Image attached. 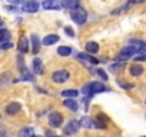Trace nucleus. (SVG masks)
<instances>
[{
	"instance_id": "nucleus-1",
	"label": "nucleus",
	"mask_w": 146,
	"mask_h": 137,
	"mask_svg": "<svg viewBox=\"0 0 146 137\" xmlns=\"http://www.w3.org/2000/svg\"><path fill=\"white\" fill-rule=\"evenodd\" d=\"M70 17H72V20L75 22L76 24H79V26H83L85 23H86V20H88V12L83 9V7H76L75 10H72L70 12Z\"/></svg>"
},
{
	"instance_id": "nucleus-2",
	"label": "nucleus",
	"mask_w": 146,
	"mask_h": 137,
	"mask_svg": "<svg viewBox=\"0 0 146 137\" xmlns=\"http://www.w3.org/2000/svg\"><path fill=\"white\" fill-rule=\"evenodd\" d=\"M135 54H137V49L135 46H125L116 56V60L117 61H126L127 59L133 57Z\"/></svg>"
},
{
	"instance_id": "nucleus-3",
	"label": "nucleus",
	"mask_w": 146,
	"mask_h": 137,
	"mask_svg": "<svg viewBox=\"0 0 146 137\" xmlns=\"http://www.w3.org/2000/svg\"><path fill=\"white\" fill-rule=\"evenodd\" d=\"M106 90L108 89H106V86L102 82H92L90 84H88L83 89V92L86 94H96V93H102V92H106Z\"/></svg>"
},
{
	"instance_id": "nucleus-4",
	"label": "nucleus",
	"mask_w": 146,
	"mask_h": 137,
	"mask_svg": "<svg viewBox=\"0 0 146 137\" xmlns=\"http://www.w3.org/2000/svg\"><path fill=\"white\" fill-rule=\"evenodd\" d=\"M63 124V114L60 111H53L49 114V126L53 128H57Z\"/></svg>"
},
{
	"instance_id": "nucleus-5",
	"label": "nucleus",
	"mask_w": 146,
	"mask_h": 137,
	"mask_svg": "<svg viewBox=\"0 0 146 137\" xmlns=\"http://www.w3.org/2000/svg\"><path fill=\"white\" fill-rule=\"evenodd\" d=\"M70 77V73L67 70H56L53 74H52V80L57 84H62V83H66Z\"/></svg>"
},
{
	"instance_id": "nucleus-6",
	"label": "nucleus",
	"mask_w": 146,
	"mask_h": 137,
	"mask_svg": "<svg viewBox=\"0 0 146 137\" xmlns=\"http://www.w3.org/2000/svg\"><path fill=\"white\" fill-rule=\"evenodd\" d=\"M79 127H80V123L78 120H70L67 123V126L64 127V134L70 136V134H76L79 131Z\"/></svg>"
},
{
	"instance_id": "nucleus-7",
	"label": "nucleus",
	"mask_w": 146,
	"mask_h": 137,
	"mask_svg": "<svg viewBox=\"0 0 146 137\" xmlns=\"http://www.w3.org/2000/svg\"><path fill=\"white\" fill-rule=\"evenodd\" d=\"M6 114H9V116H16L20 110H22V104L20 103H17V101H12V103H9L7 106H6Z\"/></svg>"
},
{
	"instance_id": "nucleus-8",
	"label": "nucleus",
	"mask_w": 146,
	"mask_h": 137,
	"mask_svg": "<svg viewBox=\"0 0 146 137\" xmlns=\"http://www.w3.org/2000/svg\"><path fill=\"white\" fill-rule=\"evenodd\" d=\"M32 67H33V73H36V74H43V73H44V66H43V61H42L39 57H35V59H33Z\"/></svg>"
},
{
	"instance_id": "nucleus-9",
	"label": "nucleus",
	"mask_w": 146,
	"mask_h": 137,
	"mask_svg": "<svg viewBox=\"0 0 146 137\" xmlns=\"http://www.w3.org/2000/svg\"><path fill=\"white\" fill-rule=\"evenodd\" d=\"M43 9L44 10H59L62 9V3H59L57 0H44Z\"/></svg>"
},
{
	"instance_id": "nucleus-10",
	"label": "nucleus",
	"mask_w": 146,
	"mask_h": 137,
	"mask_svg": "<svg viewBox=\"0 0 146 137\" xmlns=\"http://www.w3.org/2000/svg\"><path fill=\"white\" fill-rule=\"evenodd\" d=\"M22 9H23V12H26V13H36V12L39 10V5H37V2L29 0V2H26V3L22 6Z\"/></svg>"
},
{
	"instance_id": "nucleus-11",
	"label": "nucleus",
	"mask_w": 146,
	"mask_h": 137,
	"mask_svg": "<svg viewBox=\"0 0 146 137\" xmlns=\"http://www.w3.org/2000/svg\"><path fill=\"white\" fill-rule=\"evenodd\" d=\"M17 47H19V51L20 53H27L29 51V41H27V37L26 36H20L19 37Z\"/></svg>"
},
{
	"instance_id": "nucleus-12",
	"label": "nucleus",
	"mask_w": 146,
	"mask_h": 137,
	"mask_svg": "<svg viewBox=\"0 0 146 137\" xmlns=\"http://www.w3.org/2000/svg\"><path fill=\"white\" fill-rule=\"evenodd\" d=\"M63 106L66 109H69L70 111H78V109H79V103L75 99H66L63 101Z\"/></svg>"
},
{
	"instance_id": "nucleus-13",
	"label": "nucleus",
	"mask_w": 146,
	"mask_h": 137,
	"mask_svg": "<svg viewBox=\"0 0 146 137\" xmlns=\"http://www.w3.org/2000/svg\"><path fill=\"white\" fill-rule=\"evenodd\" d=\"M129 73L133 76V77H139L142 73H143V67L137 63H133L130 67H129Z\"/></svg>"
},
{
	"instance_id": "nucleus-14",
	"label": "nucleus",
	"mask_w": 146,
	"mask_h": 137,
	"mask_svg": "<svg viewBox=\"0 0 146 137\" xmlns=\"http://www.w3.org/2000/svg\"><path fill=\"white\" fill-rule=\"evenodd\" d=\"M79 123H80V126L85 127V128H92V127H95V120L90 119L89 116H83V117L79 120Z\"/></svg>"
},
{
	"instance_id": "nucleus-15",
	"label": "nucleus",
	"mask_w": 146,
	"mask_h": 137,
	"mask_svg": "<svg viewBox=\"0 0 146 137\" xmlns=\"http://www.w3.org/2000/svg\"><path fill=\"white\" fill-rule=\"evenodd\" d=\"M62 6L70 10H75L76 7H79V0H62Z\"/></svg>"
},
{
	"instance_id": "nucleus-16",
	"label": "nucleus",
	"mask_w": 146,
	"mask_h": 137,
	"mask_svg": "<svg viewBox=\"0 0 146 137\" xmlns=\"http://www.w3.org/2000/svg\"><path fill=\"white\" fill-rule=\"evenodd\" d=\"M59 41V36L57 34H47L44 39H43V44L44 46H52L54 43Z\"/></svg>"
},
{
	"instance_id": "nucleus-17",
	"label": "nucleus",
	"mask_w": 146,
	"mask_h": 137,
	"mask_svg": "<svg viewBox=\"0 0 146 137\" xmlns=\"http://www.w3.org/2000/svg\"><path fill=\"white\" fill-rule=\"evenodd\" d=\"M40 50V40L37 37V34H32V51L35 54H37Z\"/></svg>"
},
{
	"instance_id": "nucleus-18",
	"label": "nucleus",
	"mask_w": 146,
	"mask_h": 137,
	"mask_svg": "<svg viewBox=\"0 0 146 137\" xmlns=\"http://www.w3.org/2000/svg\"><path fill=\"white\" fill-rule=\"evenodd\" d=\"M86 51L88 54H95L99 51V44L96 41H88L86 43Z\"/></svg>"
},
{
	"instance_id": "nucleus-19",
	"label": "nucleus",
	"mask_w": 146,
	"mask_h": 137,
	"mask_svg": "<svg viewBox=\"0 0 146 137\" xmlns=\"http://www.w3.org/2000/svg\"><path fill=\"white\" fill-rule=\"evenodd\" d=\"M10 32L7 29H0V44L2 43H7L10 40Z\"/></svg>"
},
{
	"instance_id": "nucleus-20",
	"label": "nucleus",
	"mask_w": 146,
	"mask_h": 137,
	"mask_svg": "<svg viewBox=\"0 0 146 137\" xmlns=\"http://www.w3.org/2000/svg\"><path fill=\"white\" fill-rule=\"evenodd\" d=\"M62 96L66 97V99H75L79 96V92L75 90V89H69V90H63L62 92Z\"/></svg>"
},
{
	"instance_id": "nucleus-21",
	"label": "nucleus",
	"mask_w": 146,
	"mask_h": 137,
	"mask_svg": "<svg viewBox=\"0 0 146 137\" xmlns=\"http://www.w3.org/2000/svg\"><path fill=\"white\" fill-rule=\"evenodd\" d=\"M19 137H35V131L32 127H25L19 131Z\"/></svg>"
},
{
	"instance_id": "nucleus-22",
	"label": "nucleus",
	"mask_w": 146,
	"mask_h": 137,
	"mask_svg": "<svg viewBox=\"0 0 146 137\" xmlns=\"http://www.w3.org/2000/svg\"><path fill=\"white\" fill-rule=\"evenodd\" d=\"M78 59H79V60H83V61L93 63V64H96V63H98V60H96V59L90 57V54H86V53H79V54H78Z\"/></svg>"
},
{
	"instance_id": "nucleus-23",
	"label": "nucleus",
	"mask_w": 146,
	"mask_h": 137,
	"mask_svg": "<svg viewBox=\"0 0 146 137\" xmlns=\"http://www.w3.org/2000/svg\"><path fill=\"white\" fill-rule=\"evenodd\" d=\"M57 53H59V56L67 57V56H70V53H72V49H70L69 46H60V47L57 49Z\"/></svg>"
},
{
	"instance_id": "nucleus-24",
	"label": "nucleus",
	"mask_w": 146,
	"mask_h": 137,
	"mask_svg": "<svg viewBox=\"0 0 146 137\" xmlns=\"http://www.w3.org/2000/svg\"><path fill=\"white\" fill-rule=\"evenodd\" d=\"M125 67V61H117V63H113L112 66H110V72L112 73H117V72H120L122 68Z\"/></svg>"
},
{
	"instance_id": "nucleus-25",
	"label": "nucleus",
	"mask_w": 146,
	"mask_h": 137,
	"mask_svg": "<svg viewBox=\"0 0 146 137\" xmlns=\"http://www.w3.org/2000/svg\"><path fill=\"white\" fill-rule=\"evenodd\" d=\"M17 63H19V70H20L22 73H25V72H26V66H25V63H23V57H22V56L17 57Z\"/></svg>"
},
{
	"instance_id": "nucleus-26",
	"label": "nucleus",
	"mask_w": 146,
	"mask_h": 137,
	"mask_svg": "<svg viewBox=\"0 0 146 137\" xmlns=\"http://www.w3.org/2000/svg\"><path fill=\"white\" fill-rule=\"evenodd\" d=\"M64 32H66V34H67L69 37H75V36H76V34H75V30H73L70 26H66V27H64Z\"/></svg>"
},
{
	"instance_id": "nucleus-27",
	"label": "nucleus",
	"mask_w": 146,
	"mask_h": 137,
	"mask_svg": "<svg viewBox=\"0 0 146 137\" xmlns=\"http://www.w3.org/2000/svg\"><path fill=\"white\" fill-rule=\"evenodd\" d=\"M22 80H27V82H32V80H35V79H33V76H32L30 73L25 72V73L22 74Z\"/></svg>"
},
{
	"instance_id": "nucleus-28",
	"label": "nucleus",
	"mask_w": 146,
	"mask_h": 137,
	"mask_svg": "<svg viewBox=\"0 0 146 137\" xmlns=\"http://www.w3.org/2000/svg\"><path fill=\"white\" fill-rule=\"evenodd\" d=\"M13 47V44L10 43V41H7V43H2V44H0V49H2V50H7V49H12Z\"/></svg>"
},
{
	"instance_id": "nucleus-29",
	"label": "nucleus",
	"mask_w": 146,
	"mask_h": 137,
	"mask_svg": "<svg viewBox=\"0 0 146 137\" xmlns=\"http://www.w3.org/2000/svg\"><path fill=\"white\" fill-rule=\"evenodd\" d=\"M7 2H9L10 5H15V6H17V5H25V0H7Z\"/></svg>"
},
{
	"instance_id": "nucleus-30",
	"label": "nucleus",
	"mask_w": 146,
	"mask_h": 137,
	"mask_svg": "<svg viewBox=\"0 0 146 137\" xmlns=\"http://www.w3.org/2000/svg\"><path fill=\"white\" fill-rule=\"evenodd\" d=\"M96 73L99 74V77H102V80H108V74H106L103 70H100V68H99V70H98Z\"/></svg>"
},
{
	"instance_id": "nucleus-31",
	"label": "nucleus",
	"mask_w": 146,
	"mask_h": 137,
	"mask_svg": "<svg viewBox=\"0 0 146 137\" xmlns=\"http://www.w3.org/2000/svg\"><path fill=\"white\" fill-rule=\"evenodd\" d=\"M136 59V61H139V60H146V54H139L137 57H135Z\"/></svg>"
},
{
	"instance_id": "nucleus-32",
	"label": "nucleus",
	"mask_w": 146,
	"mask_h": 137,
	"mask_svg": "<svg viewBox=\"0 0 146 137\" xmlns=\"http://www.w3.org/2000/svg\"><path fill=\"white\" fill-rule=\"evenodd\" d=\"M6 10H10V12H17L16 7H12V6H6Z\"/></svg>"
},
{
	"instance_id": "nucleus-33",
	"label": "nucleus",
	"mask_w": 146,
	"mask_h": 137,
	"mask_svg": "<svg viewBox=\"0 0 146 137\" xmlns=\"http://www.w3.org/2000/svg\"><path fill=\"white\" fill-rule=\"evenodd\" d=\"M129 2H132V3H143L145 0H129Z\"/></svg>"
},
{
	"instance_id": "nucleus-34",
	"label": "nucleus",
	"mask_w": 146,
	"mask_h": 137,
	"mask_svg": "<svg viewBox=\"0 0 146 137\" xmlns=\"http://www.w3.org/2000/svg\"><path fill=\"white\" fill-rule=\"evenodd\" d=\"M0 137H7V134L5 131H0Z\"/></svg>"
},
{
	"instance_id": "nucleus-35",
	"label": "nucleus",
	"mask_w": 146,
	"mask_h": 137,
	"mask_svg": "<svg viewBox=\"0 0 146 137\" xmlns=\"http://www.w3.org/2000/svg\"><path fill=\"white\" fill-rule=\"evenodd\" d=\"M3 24H5V23H3V20H2V17H0V27H3Z\"/></svg>"
},
{
	"instance_id": "nucleus-36",
	"label": "nucleus",
	"mask_w": 146,
	"mask_h": 137,
	"mask_svg": "<svg viewBox=\"0 0 146 137\" xmlns=\"http://www.w3.org/2000/svg\"><path fill=\"white\" fill-rule=\"evenodd\" d=\"M35 137H39V136H35Z\"/></svg>"
},
{
	"instance_id": "nucleus-37",
	"label": "nucleus",
	"mask_w": 146,
	"mask_h": 137,
	"mask_svg": "<svg viewBox=\"0 0 146 137\" xmlns=\"http://www.w3.org/2000/svg\"><path fill=\"white\" fill-rule=\"evenodd\" d=\"M145 104H146V100H145Z\"/></svg>"
},
{
	"instance_id": "nucleus-38",
	"label": "nucleus",
	"mask_w": 146,
	"mask_h": 137,
	"mask_svg": "<svg viewBox=\"0 0 146 137\" xmlns=\"http://www.w3.org/2000/svg\"><path fill=\"white\" fill-rule=\"evenodd\" d=\"M33 2H36V0H33Z\"/></svg>"
},
{
	"instance_id": "nucleus-39",
	"label": "nucleus",
	"mask_w": 146,
	"mask_h": 137,
	"mask_svg": "<svg viewBox=\"0 0 146 137\" xmlns=\"http://www.w3.org/2000/svg\"><path fill=\"white\" fill-rule=\"evenodd\" d=\"M56 137H57V136H56Z\"/></svg>"
},
{
	"instance_id": "nucleus-40",
	"label": "nucleus",
	"mask_w": 146,
	"mask_h": 137,
	"mask_svg": "<svg viewBox=\"0 0 146 137\" xmlns=\"http://www.w3.org/2000/svg\"><path fill=\"white\" fill-rule=\"evenodd\" d=\"M145 137H146V136H145Z\"/></svg>"
}]
</instances>
